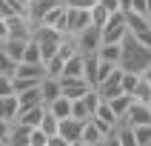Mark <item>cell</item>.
Segmentation results:
<instances>
[{
  "label": "cell",
  "instance_id": "603a6c76",
  "mask_svg": "<svg viewBox=\"0 0 151 146\" xmlns=\"http://www.w3.org/2000/svg\"><path fill=\"white\" fill-rule=\"evenodd\" d=\"M117 146H137L134 126H128V123H123V120L117 123Z\"/></svg>",
  "mask_w": 151,
  "mask_h": 146
},
{
  "label": "cell",
  "instance_id": "3957f363",
  "mask_svg": "<svg viewBox=\"0 0 151 146\" xmlns=\"http://www.w3.org/2000/svg\"><path fill=\"white\" fill-rule=\"evenodd\" d=\"M74 43H77V52H83V54H97L103 43V29L100 26H86L83 32L74 34Z\"/></svg>",
  "mask_w": 151,
  "mask_h": 146
},
{
  "label": "cell",
  "instance_id": "8fae6325",
  "mask_svg": "<svg viewBox=\"0 0 151 146\" xmlns=\"http://www.w3.org/2000/svg\"><path fill=\"white\" fill-rule=\"evenodd\" d=\"M14 77H32V80H43V75H46V66L43 63H29V60H20V63H14V72H12Z\"/></svg>",
  "mask_w": 151,
  "mask_h": 146
},
{
  "label": "cell",
  "instance_id": "7c38bea8",
  "mask_svg": "<svg viewBox=\"0 0 151 146\" xmlns=\"http://www.w3.org/2000/svg\"><path fill=\"white\" fill-rule=\"evenodd\" d=\"M60 77H51V75H43V80H40V97H43V103H51L54 97H60Z\"/></svg>",
  "mask_w": 151,
  "mask_h": 146
},
{
  "label": "cell",
  "instance_id": "30bf717a",
  "mask_svg": "<svg viewBox=\"0 0 151 146\" xmlns=\"http://www.w3.org/2000/svg\"><path fill=\"white\" fill-rule=\"evenodd\" d=\"M80 146H103V132L91 118L83 120V132H80Z\"/></svg>",
  "mask_w": 151,
  "mask_h": 146
},
{
  "label": "cell",
  "instance_id": "e575fe53",
  "mask_svg": "<svg viewBox=\"0 0 151 146\" xmlns=\"http://www.w3.org/2000/svg\"><path fill=\"white\" fill-rule=\"evenodd\" d=\"M9 132H12V120L0 118V146H9Z\"/></svg>",
  "mask_w": 151,
  "mask_h": 146
},
{
  "label": "cell",
  "instance_id": "44dd1931",
  "mask_svg": "<svg viewBox=\"0 0 151 146\" xmlns=\"http://www.w3.org/2000/svg\"><path fill=\"white\" fill-rule=\"evenodd\" d=\"M131 100H134V97H131V94H126V92H120L117 97H111V100H109V106H111V112L117 115V120L126 118V112H128V106H131Z\"/></svg>",
  "mask_w": 151,
  "mask_h": 146
},
{
  "label": "cell",
  "instance_id": "ba28073f",
  "mask_svg": "<svg viewBox=\"0 0 151 146\" xmlns=\"http://www.w3.org/2000/svg\"><path fill=\"white\" fill-rule=\"evenodd\" d=\"M6 23H9V37H23V40H29V37H32L34 23H32L26 15H9Z\"/></svg>",
  "mask_w": 151,
  "mask_h": 146
},
{
  "label": "cell",
  "instance_id": "8d00e7d4",
  "mask_svg": "<svg viewBox=\"0 0 151 146\" xmlns=\"http://www.w3.org/2000/svg\"><path fill=\"white\" fill-rule=\"evenodd\" d=\"M100 3L109 9V12H123V9H120V0H100Z\"/></svg>",
  "mask_w": 151,
  "mask_h": 146
},
{
  "label": "cell",
  "instance_id": "ffe728a7",
  "mask_svg": "<svg viewBox=\"0 0 151 146\" xmlns=\"http://www.w3.org/2000/svg\"><path fill=\"white\" fill-rule=\"evenodd\" d=\"M20 106H17V94H3L0 97V118L3 120H14Z\"/></svg>",
  "mask_w": 151,
  "mask_h": 146
},
{
  "label": "cell",
  "instance_id": "277c9868",
  "mask_svg": "<svg viewBox=\"0 0 151 146\" xmlns=\"http://www.w3.org/2000/svg\"><path fill=\"white\" fill-rule=\"evenodd\" d=\"M86 26H91V15L83 6H66V34L74 37L77 32H83Z\"/></svg>",
  "mask_w": 151,
  "mask_h": 146
},
{
  "label": "cell",
  "instance_id": "d4e9b609",
  "mask_svg": "<svg viewBox=\"0 0 151 146\" xmlns=\"http://www.w3.org/2000/svg\"><path fill=\"white\" fill-rule=\"evenodd\" d=\"M88 15H91V26H100V29H103V26H106V20H109V15H111V12H109L106 6H103L100 0H97L94 6H88Z\"/></svg>",
  "mask_w": 151,
  "mask_h": 146
},
{
  "label": "cell",
  "instance_id": "f35d334b",
  "mask_svg": "<svg viewBox=\"0 0 151 146\" xmlns=\"http://www.w3.org/2000/svg\"><path fill=\"white\" fill-rule=\"evenodd\" d=\"M120 9H123V12H128V0H120Z\"/></svg>",
  "mask_w": 151,
  "mask_h": 146
},
{
  "label": "cell",
  "instance_id": "8992f818",
  "mask_svg": "<svg viewBox=\"0 0 151 146\" xmlns=\"http://www.w3.org/2000/svg\"><path fill=\"white\" fill-rule=\"evenodd\" d=\"M97 92H100L103 100H111V97H117L120 92H123V69H114L109 77H103L100 83H97Z\"/></svg>",
  "mask_w": 151,
  "mask_h": 146
},
{
  "label": "cell",
  "instance_id": "d6986e66",
  "mask_svg": "<svg viewBox=\"0 0 151 146\" xmlns=\"http://www.w3.org/2000/svg\"><path fill=\"white\" fill-rule=\"evenodd\" d=\"M3 49H6V54L14 60V63H20V60H23V52H26V40L23 37H6V40H3Z\"/></svg>",
  "mask_w": 151,
  "mask_h": 146
},
{
  "label": "cell",
  "instance_id": "83f0119b",
  "mask_svg": "<svg viewBox=\"0 0 151 146\" xmlns=\"http://www.w3.org/2000/svg\"><path fill=\"white\" fill-rule=\"evenodd\" d=\"M134 140H137V146H151V123L134 126Z\"/></svg>",
  "mask_w": 151,
  "mask_h": 146
},
{
  "label": "cell",
  "instance_id": "9c48e42d",
  "mask_svg": "<svg viewBox=\"0 0 151 146\" xmlns=\"http://www.w3.org/2000/svg\"><path fill=\"white\" fill-rule=\"evenodd\" d=\"M123 123H128V126H143V123H151V109H148V103L131 100V106H128Z\"/></svg>",
  "mask_w": 151,
  "mask_h": 146
},
{
  "label": "cell",
  "instance_id": "74e56055",
  "mask_svg": "<svg viewBox=\"0 0 151 146\" xmlns=\"http://www.w3.org/2000/svg\"><path fill=\"white\" fill-rule=\"evenodd\" d=\"M9 37V23H6V17L0 15V40H6Z\"/></svg>",
  "mask_w": 151,
  "mask_h": 146
},
{
  "label": "cell",
  "instance_id": "1f68e13d",
  "mask_svg": "<svg viewBox=\"0 0 151 146\" xmlns=\"http://www.w3.org/2000/svg\"><path fill=\"white\" fill-rule=\"evenodd\" d=\"M140 77H143V75H137V72H123V92H126V94H131Z\"/></svg>",
  "mask_w": 151,
  "mask_h": 146
},
{
  "label": "cell",
  "instance_id": "e0dca14e",
  "mask_svg": "<svg viewBox=\"0 0 151 146\" xmlns=\"http://www.w3.org/2000/svg\"><path fill=\"white\" fill-rule=\"evenodd\" d=\"M43 112H46V103H40V106H29V109H20V112H17L14 120H20V123H26V126H37L40 118H43Z\"/></svg>",
  "mask_w": 151,
  "mask_h": 146
},
{
  "label": "cell",
  "instance_id": "7402d4cb",
  "mask_svg": "<svg viewBox=\"0 0 151 146\" xmlns=\"http://www.w3.org/2000/svg\"><path fill=\"white\" fill-rule=\"evenodd\" d=\"M94 120H100V123H106V126H117L120 120H117V115L111 112V106H109V100H100V106H97V112L91 115Z\"/></svg>",
  "mask_w": 151,
  "mask_h": 146
},
{
  "label": "cell",
  "instance_id": "2e32d148",
  "mask_svg": "<svg viewBox=\"0 0 151 146\" xmlns=\"http://www.w3.org/2000/svg\"><path fill=\"white\" fill-rule=\"evenodd\" d=\"M120 54H123V43L103 40L100 49H97V57H100V60H109V63H117V66H120Z\"/></svg>",
  "mask_w": 151,
  "mask_h": 146
},
{
  "label": "cell",
  "instance_id": "5bb4252c",
  "mask_svg": "<svg viewBox=\"0 0 151 146\" xmlns=\"http://www.w3.org/2000/svg\"><path fill=\"white\" fill-rule=\"evenodd\" d=\"M43 97H40V83L37 86H29L23 92H17V106L20 109H29V106H40Z\"/></svg>",
  "mask_w": 151,
  "mask_h": 146
},
{
  "label": "cell",
  "instance_id": "d590c367",
  "mask_svg": "<svg viewBox=\"0 0 151 146\" xmlns=\"http://www.w3.org/2000/svg\"><path fill=\"white\" fill-rule=\"evenodd\" d=\"M66 6H83V9H88V6H94L97 0H63Z\"/></svg>",
  "mask_w": 151,
  "mask_h": 146
},
{
  "label": "cell",
  "instance_id": "ac0fdd59",
  "mask_svg": "<svg viewBox=\"0 0 151 146\" xmlns=\"http://www.w3.org/2000/svg\"><path fill=\"white\" fill-rule=\"evenodd\" d=\"M46 109H49L57 120H63V118H68V115H71V100H68L66 94H60V97H54L51 103H46Z\"/></svg>",
  "mask_w": 151,
  "mask_h": 146
},
{
  "label": "cell",
  "instance_id": "9a60e30c",
  "mask_svg": "<svg viewBox=\"0 0 151 146\" xmlns=\"http://www.w3.org/2000/svg\"><path fill=\"white\" fill-rule=\"evenodd\" d=\"M83 52H74L71 57L63 63V72H60V77H83Z\"/></svg>",
  "mask_w": 151,
  "mask_h": 146
},
{
  "label": "cell",
  "instance_id": "ab89813d",
  "mask_svg": "<svg viewBox=\"0 0 151 146\" xmlns=\"http://www.w3.org/2000/svg\"><path fill=\"white\" fill-rule=\"evenodd\" d=\"M148 109H151V100H148Z\"/></svg>",
  "mask_w": 151,
  "mask_h": 146
},
{
  "label": "cell",
  "instance_id": "4316f807",
  "mask_svg": "<svg viewBox=\"0 0 151 146\" xmlns=\"http://www.w3.org/2000/svg\"><path fill=\"white\" fill-rule=\"evenodd\" d=\"M23 60H29V63H43V54H40V46H37V40H26V52H23Z\"/></svg>",
  "mask_w": 151,
  "mask_h": 146
},
{
  "label": "cell",
  "instance_id": "6da1fadb",
  "mask_svg": "<svg viewBox=\"0 0 151 146\" xmlns=\"http://www.w3.org/2000/svg\"><path fill=\"white\" fill-rule=\"evenodd\" d=\"M120 69H123V72L145 75V72L151 69V46L140 43L134 34H126V40H123V54H120Z\"/></svg>",
  "mask_w": 151,
  "mask_h": 146
},
{
  "label": "cell",
  "instance_id": "f1b7e54d",
  "mask_svg": "<svg viewBox=\"0 0 151 146\" xmlns=\"http://www.w3.org/2000/svg\"><path fill=\"white\" fill-rule=\"evenodd\" d=\"M71 118H77V120H88V118H91L88 109H86V100H83V97L71 100Z\"/></svg>",
  "mask_w": 151,
  "mask_h": 146
},
{
  "label": "cell",
  "instance_id": "484cf974",
  "mask_svg": "<svg viewBox=\"0 0 151 146\" xmlns=\"http://www.w3.org/2000/svg\"><path fill=\"white\" fill-rule=\"evenodd\" d=\"M37 126H40L43 132H46V135L51 137V135H57V126H60V120L54 118V115H51L49 109H46V112H43V118H40V123H37Z\"/></svg>",
  "mask_w": 151,
  "mask_h": 146
},
{
  "label": "cell",
  "instance_id": "836d02e7",
  "mask_svg": "<svg viewBox=\"0 0 151 146\" xmlns=\"http://www.w3.org/2000/svg\"><path fill=\"white\" fill-rule=\"evenodd\" d=\"M117 69V63H109V60H100V66H97V83H100L103 77H109L111 72Z\"/></svg>",
  "mask_w": 151,
  "mask_h": 146
},
{
  "label": "cell",
  "instance_id": "cb8c5ba5",
  "mask_svg": "<svg viewBox=\"0 0 151 146\" xmlns=\"http://www.w3.org/2000/svg\"><path fill=\"white\" fill-rule=\"evenodd\" d=\"M131 97H134V100H140V103H148V100H151V80H148L145 75L137 80V86H134V92H131Z\"/></svg>",
  "mask_w": 151,
  "mask_h": 146
},
{
  "label": "cell",
  "instance_id": "f546056e",
  "mask_svg": "<svg viewBox=\"0 0 151 146\" xmlns=\"http://www.w3.org/2000/svg\"><path fill=\"white\" fill-rule=\"evenodd\" d=\"M29 146H49V135H46L40 126H32V135H29Z\"/></svg>",
  "mask_w": 151,
  "mask_h": 146
},
{
  "label": "cell",
  "instance_id": "52a82bcc",
  "mask_svg": "<svg viewBox=\"0 0 151 146\" xmlns=\"http://www.w3.org/2000/svg\"><path fill=\"white\" fill-rule=\"evenodd\" d=\"M88 89H91V83H88L86 77H60V92L66 94L68 100H77V97H83Z\"/></svg>",
  "mask_w": 151,
  "mask_h": 146
},
{
  "label": "cell",
  "instance_id": "4fadbf2b",
  "mask_svg": "<svg viewBox=\"0 0 151 146\" xmlns=\"http://www.w3.org/2000/svg\"><path fill=\"white\" fill-rule=\"evenodd\" d=\"M32 126H26L20 120H12V132H9V146H29Z\"/></svg>",
  "mask_w": 151,
  "mask_h": 146
},
{
  "label": "cell",
  "instance_id": "5b68a950",
  "mask_svg": "<svg viewBox=\"0 0 151 146\" xmlns=\"http://www.w3.org/2000/svg\"><path fill=\"white\" fill-rule=\"evenodd\" d=\"M80 132H83V120H77V118H63L60 120V126H57V135L63 137V143L66 146H80Z\"/></svg>",
  "mask_w": 151,
  "mask_h": 146
},
{
  "label": "cell",
  "instance_id": "d6a6232c",
  "mask_svg": "<svg viewBox=\"0 0 151 146\" xmlns=\"http://www.w3.org/2000/svg\"><path fill=\"white\" fill-rule=\"evenodd\" d=\"M0 72H9V75L14 72V60L6 54V49H3V40H0Z\"/></svg>",
  "mask_w": 151,
  "mask_h": 146
},
{
  "label": "cell",
  "instance_id": "7a4b0ae2",
  "mask_svg": "<svg viewBox=\"0 0 151 146\" xmlns=\"http://www.w3.org/2000/svg\"><path fill=\"white\" fill-rule=\"evenodd\" d=\"M128 34V23H126V12H111L106 26H103V40L109 43H123Z\"/></svg>",
  "mask_w": 151,
  "mask_h": 146
},
{
  "label": "cell",
  "instance_id": "4dcf8cb0",
  "mask_svg": "<svg viewBox=\"0 0 151 146\" xmlns=\"http://www.w3.org/2000/svg\"><path fill=\"white\" fill-rule=\"evenodd\" d=\"M3 94H14V77L9 72H0V97Z\"/></svg>",
  "mask_w": 151,
  "mask_h": 146
}]
</instances>
